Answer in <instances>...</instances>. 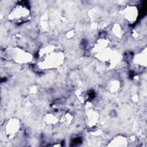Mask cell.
Instances as JSON below:
<instances>
[{"label":"cell","mask_w":147,"mask_h":147,"mask_svg":"<svg viewBox=\"0 0 147 147\" xmlns=\"http://www.w3.org/2000/svg\"><path fill=\"white\" fill-rule=\"evenodd\" d=\"M63 52L54 46H48L39 52V65L42 69L60 65L63 61Z\"/></svg>","instance_id":"obj_1"},{"label":"cell","mask_w":147,"mask_h":147,"mask_svg":"<svg viewBox=\"0 0 147 147\" xmlns=\"http://www.w3.org/2000/svg\"><path fill=\"white\" fill-rule=\"evenodd\" d=\"M29 9L24 4L21 3L16 5L9 14V19L20 24L27 21L30 18Z\"/></svg>","instance_id":"obj_2"},{"label":"cell","mask_w":147,"mask_h":147,"mask_svg":"<svg viewBox=\"0 0 147 147\" xmlns=\"http://www.w3.org/2000/svg\"><path fill=\"white\" fill-rule=\"evenodd\" d=\"M5 56L10 60L17 63H27L32 59L31 55L19 49H8L6 51Z\"/></svg>","instance_id":"obj_3"},{"label":"cell","mask_w":147,"mask_h":147,"mask_svg":"<svg viewBox=\"0 0 147 147\" xmlns=\"http://www.w3.org/2000/svg\"><path fill=\"white\" fill-rule=\"evenodd\" d=\"M119 139H120L119 140H120V141H121V140H122L123 138H120ZM118 140H119V138H118H118H115V139H114V140H113V141L111 142H115V143H117V142H119V141H118ZM121 144H122L123 145H124V146H125V143H126V142H125V141H123L122 142H121Z\"/></svg>","instance_id":"obj_4"}]
</instances>
